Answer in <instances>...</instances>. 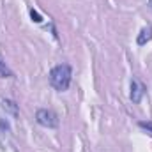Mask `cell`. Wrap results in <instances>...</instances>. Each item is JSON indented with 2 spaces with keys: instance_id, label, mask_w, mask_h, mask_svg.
<instances>
[{
  "instance_id": "8",
  "label": "cell",
  "mask_w": 152,
  "mask_h": 152,
  "mask_svg": "<svg viewBox=\"0 0 152 152\" xmlns=\"http://www.w3.org/2000/svg\"><path fill=\"white\" fill-rule=\"evenodd\" d=\"M138 126H140L142 129H145V131L152 133V122H151V120H147V122H145V120H140V122H138Z\"/></svg>"
},
{
  "instance_id": "5",
  "label": "cell",
  "mask_w": 152,
  "mask_h": 152,
  "mask_svg": "<svg viewBox=\"0 0 152 152\" xmlns=\"http://www.w3.org/2000/svg\"><path fill=\"white\" fill-rule=\"evenodd\" d=\"M2 110L5 113H9L11 117H14V118L20 115V108H18V104L12 99H2Z\"/></svg>"
},
{
  "instance_id": "3",
  "label": "cell",
  "mask_w": 152,
  "mask_h": 152,
  "mask_svg": "<svg viewBox=\"0 0 152 152\" xmlns=\"http://www.w3.org/2000/svg\"><path fill=\"white\" fill-rule=\"evenodd\" d=\"M145 92H147V87H145L138 78H133V80H131V92H129L131 101H133L134 104H138V103L143 99Z\"/></svg>"
},
{
  "instance_id": "1",
  "label": "cell",
  "mask_w": 152,
  "mask_h": 152,
  "mask_svg": "<svg viewBox=\"0 0 152 152\" xmlns=\"http://www.w3.org/2000/svg\"><path fill=\"white\" fill-rule=\"evenodd\" d=\"M71 80H73V67L69 64H58L50 71V85L58 92H66L71 85Z\"/></svg>"
},
{
  "instance_id": "7",
  "label": "cell",
  "mask_w": 152,
  "mask_h": 152,
  "mask_svg": "<svg viewBox=\"0 0 152 152\" xmlns=\"http://www.w3.org/2000/svg\"><path fill=\"white\" fill-rule=\"evenodd\" d=\"M30 18H32V21H36V23H41V21H42V16L39 14L36 9H30Z\"/></svg>"
},
{
  "instance_id": "9",
  "label": "cell",
  "mask_w": 152,
  "mask_h": 152,
  "mask_svg": "<svg viewBox=\"0 0 152 152\" xmlns=\"http://www.w3.org/2000/svg\"><path fill=\"white\" fill-rule=\"evenodd\" d=\"M0 129H2V131H9V129H11L9 122H7V120H4V118H0Z\"/></svg>"
},
{
  "instance_id": "6",
  "label": "cell",
  "mask_w": 152,
  "mask_h": 152,
  "mask_svg": "<svg viewBox=\"0 0 152 152\" xmlns=\"http://www.w3.org/2000/svg\"><path fill=\"white\" fill-rule=\"evenodd\" d=\"M0 78H14V73L9 69V66L5 64L2 55H0Z\"/></svg>"
},
{
  "instance_id": "10",
  "label": "cell",
  "mask_w": 152,
  "mask_h": 152,
  "mask_svg": "<svg viewBox=\"0 0 152 152\" xmlns=\"http://www.w3.org/2000/svg\"><path fill=\"white\" fill-rule=\"evenodd\" d=\"M149 7H151V11H152V0H149Z\"/></svg>"
},
{
  "instance_id": "4",
  "label": "cell",
  "mask_w": 152,
  "mask_h": 152,
  "mask_svg": "<svg viewBox=\"0 0 152 152\" xmlns=\"http://www.w3.org/2000/svg\"><path fill=\"white\" fill-rule=\"evenodd\" d=\"M149 41H152V27L151 25H145V27L140 30L138 37H136V44H138V46H145Z\"/></svg>"
},
{
  "instance_id": "2",
  "label": "cell",
  "mask_w": 152,
  "mask_h": 152,
  "mask_svg": "<svg viewBox=\"0 0 152 152\" xmlns=\"http://www.w3.org/2000/svg\"><path fill=\"white\" fill-rule=\"evenodd\" d=\"M36 120H37L39 126L48 127V129L58 127V117H57V113L53 110H48V108H39L36 112Z\"/></svg>"
}]
</instances>
